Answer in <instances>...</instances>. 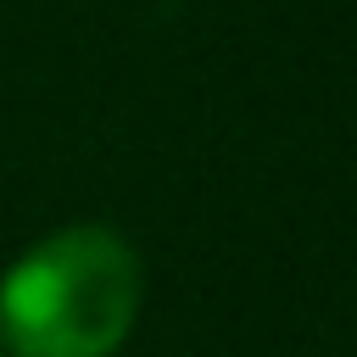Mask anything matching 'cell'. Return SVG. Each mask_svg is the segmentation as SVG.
Instances as JSON below:
<instances>
[{
	"label": "cell",
	"instance_id": "1",
	"mask_svg": "<svg viewBox=\"0 0 357 357\" xmlns=\"http://www.w3.org/2000/svg\"><path fill=\"white\" fill-rule=\"evenodd\" d=\"M134 318V245L100 223L56 229L0 279V340L17 357H112Z\"/></svg>",
	"mask_w": 357,
	"mask_h": 357
}]
</instances>
